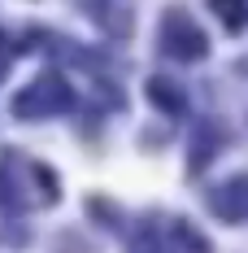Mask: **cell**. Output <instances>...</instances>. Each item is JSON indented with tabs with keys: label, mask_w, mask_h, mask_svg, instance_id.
<instances>
[{
	"label": "cell",
	"mask_w": 248,
	"mask_h": 253,
	"mask_svg": "<svg viewBox=\"0 0 248 253\" xmlns=\"http://www.w3.org/2000/svg\"><path fill=\"white\" fill-rule=\"evenodd\" d=\"M148 96L157 101V109H170V114H178V109H183L178 87H174V83H166V79H152V83H148Z\"/></svg>",
	"instance_id": "cell-4"
},
{
	"label": "cell",
	"mask_w": 248,
	"mask_h": 253,
	"mask_svg": "<svg viewBox=\"0 0 248 253\" xmlns=\"http://www.w3.org/2000/svg\"><path fill=\"white\" fill-rule=\"evenodd\" d=\"M209 4H213V13L222 18V26H231V31L248 26V0H209Z\"/></svg>",
	"instance_id": "cell-3"
},
{
	"label": "cell",
	"mask_w": 248,
	"mask_h": 253,
	"mask_svg": "<svg viewBox=\"0 0 248 253\" xmlns=\"http://www.w3.org/2000/svg\"><path fill=\"white\" fill-rule=\"evenodd\" d=\"M213 210L226 223H248V175H235L213 192Z\"/></svg>",
	"instance_id": "cell-2"
},
{
	"label": "cell",
	"mask_w": 248,
	"mask_h": 253,
	"mask_svg": "<svg viewBox=\"0 0 248 253\" xmlns=\"http://www.w3.org/2000/svg\"><path fill=\"white\" fill-rule=\"evenodd\" d=\"M166 52L178 61H196L205 57V35H200L187 13H170L166 18Z\"/></svg>",
	"instance_id": "cell-1"
},
{
	"label": "cell",
	"mask_w": 248,
	"mask_h": 253,
	"mask_svg": "<svg viewBox=\"0 0 248 253\" xmlns=\"http://www.w3.org/2000/svg\"><path fill=\"white\" fill-rule=\"evenodd\" d=\"M4 57H9V48H4V35H0V75H4Z\"/></svg>",
	"instance_id": "cell-5"
}]
</instances>
